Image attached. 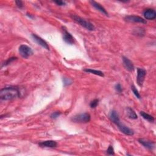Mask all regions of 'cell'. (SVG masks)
Masks as SVG:
<instances>
[{"label": "cell", "mask_w": 156, "mask_h": 156, "mask_svg": "<svg viewBox=\"0 0 156 156\" xmlns=\"http://www.w3.org/2000/svg\"><path fill=\"white\" fill-rule=\"evenodd\" d=\"M84 71L85 72L90 73H92V74H93V75L101 76V77H104V75L103 72H102L101 71H99V70H96L90 69H84Z\"/></svg>", "instance_id": "17"}, {"label": "cell", "mask_w": 156, "mask_h": 156, "mask_svg": "<svg viewBox=\"0 0 156 156\" xmlns=\"http://www.w3.org/2000/svg\"><path fill=\"white\" fill-rule=\"evenodd\" d=\"M118 129L120 130L121 132H122L123 133H124L125 135L127 136H133L134 134V132L131 129H130L129 127H128L127 126H126V125H124V124H123L121 121H119L117 124H116Z\"/></svg>", "instance_id": "7"}, {"label": "cell", "mask_w": 156, "mask_h": 156, "mask_svg": "<svg viewBox=\"0 0 156 156\" xmlns=\"http://www.w3.org/2000/svg\"><path fill=\"white\" fill-rule=\"evenodd\" d=\"M131 90H132V92L133 93V94L135 95V96H136L137 98H139V99H140V98H141V96H140V95L139 91L137 90V89L136 88V87H135L134 85H132L131 86Z\"/></svg>", "instance_id": "19"}, {"label": "cell", "mask_w": 156, "mask_h": 156, "mask_svg": "<svg viewBox=\"0 0 156 156\" xmlns=\"http://www.w3.org/2000/svg\"><path fill=\"white\" fill-rule=\"evenodd\" d=\"M109 118L111 120V121L113 122L115 124H117L119 121H120L119 115L117 112L114 110L111 111V112L109 114Z\"/></svg>", "instance_id": "15"}, {"label": "cell", "mask_w": 156, "mask_h": 156, "mask_svg": "<svg viewBox=\"0 0 156 156\" xmlns=\"http://www.w3.org/2000/svg\"><path fill=\"white\" fill-rule=\"evenodd\" d=\"M17 57H11V58H9L3 65H2V67H3V66H6V65H9V63H12L13 61H14V60H17Z\"/></svg>", "instance_id": "20"}, {"label": "cell", "mask_w": 156, "mask_h": 156, "mask_svg": "<svg viewBox=\"0 0 156 156\" xmlns=\"http://www.w3.org/2000/svg\"><path fill=\"white\" fill-rule=\"evenodd\" d=\"M138 141L145 148H147L149 150H152L154 148L155 143H154V142H153L152 141L146 140V139H139Z\"/></svg>", "instance_id": "12"}, {"label": "cell", "mask_w": 156, "mask_h": 156, "mask_svg": "<svg viewBox=\"0 0 156 156\" xmlns=\"http://www.w3.org/2000/svg\"><path fill=\"white\" fill-rule=\"evenodd\" d=\"M38 145L43 148H55L57 146V143L54 140H47L39 143Z\"/></svg>", "instance_id": "13"}, {"label": "cell", "mask_w": 156, "mask_h": 156, "mask_svg": "<svg viewBox=\"0 0 156 156\" xmlns=\"http://www.w3.org/2000/svg\"><path fill=\"white\" fill-rule=\"evenodd\" d=\"M71 18L75 22H76L77 23H78L81 26L84 27V28H85L86 29H87L88 31H94L95 29V26L92 23H91L90 21H87L85 19H84L76 15H72Z\"/></svg>", "instance_id": "2"}, {"label": "cell", "mask_w": 156, "mask_h": 156, "mask_svg": "<svg viewBox=\"0 0 156 156\" xmlns=\"http://www.w3.org/2000/svg\"><path fill=\"white\" fill-rule=\"evenodd\" d=\"M115 90L118 93H121L122 91H123V88H122V87L121 85L120 84H117L115 85Z\"/></svg>", "instance_id": "25"}, {"label": "cell", "mask_w": 156, "mask_h": 156, "mask_svg": "<svg viewBox=\"0 0 156 156\" xmlns=\"http://www.w3.org/2000/svg\"><path fill=\"white\" fill-rule=\"evenodd\" d=\"M63 84H64L65 86L69 85H71L72 84V81L70 79H69V78H64L63 79Z\"/></svg>", "instance_id": "24"}, {"label": "cell", "mask_w": 156, "mask_h": 156, "mask_svg": "<svg viewBox=\"0 0 156 156\" xmlns=\"http://www.w3.org/2000/svg\"><path fill=\"white\" fill-rule=\"evenodd\" d=\"M106 152L107 154L109 155H114V149L112 146L110 145L107 149V150L106 151Z\"/></svg>", "instance_id": "23"}, {"label": "cell", "mask_w": 156, "mask_h": 156, "mask_svg": "<svg viewBox=\"0 0 156 156\" xmlns=\"http://www.w3.org/2000/svg\"><path fill=\"white\" fill-rule=\"evenodd\" d=\"M18 51L21 56L25 59L28 58L29 56L33 54L32 49L26 45V44H21V45H20L18 49Z\"/></svg>", "instance_id": "4"}, {"label": "cell", "mask_w": 156, "mask_h": 156, "mask_svg": "<svg viewBox=\"0 0 156 156\" xmlns=\"http://www.w3.org/2000/svg\"><path fill=\"white\" fill-rule=\"evenodd\" d=\"M143 16L146 20H152L156 17V12L153 9H146L143 12Z\"/></svg>", "instance_id": "10"}, {"label": "cell", "mask_w": 156, "mask_h": 156, "mask_svg": "<svg viewBox=\"0 0 156 156\" xmlns=\"http://www.w3.org/2000/svg\"><path fill=\"white\" fill-rule=\"evenodd\" d=\"M32 37L34 39V40L38 44H39V45H40L41 47H42L44 49H46L47 50H50V48H49L48 43L45 41H44L42 38H41L40 37L38 36L37 35H36L35 34H32Z\"/></svg>", "instance_id": "9"}, {"label": "cell", "mask_w": 156, "mask_h": 156, "mask_svg": "<svg viewBox=\"0 0 156 156\" xmlns=\"http://www.w3.org/2000/svg\"><path fill=\"white\" fill-rule=\"evenodd\" d=\"M126 113L127 117L132 120H136L138 118V116L135 112V111L130 107H127L126 109Z\"/></svg>", "instance_id": "16"}, {"label": "cell", "mask_w": 156, "mask_h": 156, "mask_svg": "<svg viewBox=\"0 0 156 156\" xmlns=\"http://www.w3.org/2000/svg\"><path fill=\"white\" fill-rule=\"evenodd\" d=\"M98 103H99V99H95L93 100L92 101H91V102L90 103V106L91 108L95 109L97 107V106L98 105Z\"/></svg>", "instance_id": "21"}, {"label": "cell", "mask_w": 156, "mask_h": 156, "mask_svg": "<svg viewBox=\"0 0 156 156\" xmlns=\"http://www.w3.org/2000/svg\"><path fill=\"white\" fill-rule=\"evenodd\" d=\"M91 120L90 115L88 113L79 114L75 115L72 118V121L74 123H88Z\"/></svg>", "instance_id": "3"}, {"label": "cell", "mask_w": 156, "mask_h": 156, "mask_svg": "<svg viewBox=\"0 0 156 156\" xmlns=\"http://www.w3.org/2000/svg\"><path fill=\"white\" fill-rule=\"evenodd\" d=\"M20 88L17 86L7 87L0 90V99L2 100H12L20 97Z\"/></svg>", "instance_id": "1"}, {"label": "cell", "mask_w": 156, "mask_h": 156, "mask_svg": "<svg viewBox=\"0 0 156 156\" xmlns=\"http://www.w3.org/2000/svg\"><path fill=\"white\" fill-rule=\"evenodd\" d=\"M90 3H91L92 6L93 7H94L96 10H98V11H99L100 12L102 13L103 14H104L106 16H109V14L107 12V11L105 9V8L104 7H102L99 3L95 2V1H90Z\"/></svg>", "instance_id": "14"}, {"label": "cell", "mask_w": 156, "mask_h": 156, "mask_svg": "<svg viewBox=\"0 0 156 156\" xmlns=\"http://www.w3.org/2000/svg\"><path fill=\"white\" fill-rule=\"evenodd\" d=\"M62 33H63V40L65 43L69 44H73L75 43V38L72 35L66 31L65 27H62Z\"/></svg>", "instance_id": "5"}, {"label": "cell", "mask_w": 156, "mask_h": 156, "mask_svg": "<svg viewBox=\"0 0 156 156\" xmlns=\"http://www.w3.org/2000/svg\"><path fill=\"white\" fill-rule=\"evenodd\" d=\"M146 75V71L143 69H137V82L140 87H142L143 82L145 81V78Z\"/></svg>", "instance_id": "8"}, {"label": "cell", "mask_w": 156, "mask_h": 156, "mask_svg": "<svg viewBox=\"0 0 156 156\" xmlns=\"http://www.w3.org/2000/svg\"><path fill=\"white\" fill-rule=\"evenodd\" d=\"M54 3L58 5V6H65L66 5V3L65 2H63V1H55Z\"/></svg>", "instance_id": "27"}, {"label": "cell", "mask_w": 156, "mask_h": 156, "mask_svg": "<svg viewBox=\"0 0 156 156\" xmlns=\"http://www.w3.org/2000/svg\"><path fill=\"white\" fill-rule=\"evenodd\" d=\"M15 4L19 9H21L23 8V2H22L21 1H20V0L19 1H15Z\"/></svg>", "instance_id": "26"}, {"label": "cell", "mask_w": 156, "mask_h": 156, "mask_svg": "<svg viewBox=\"0 0 156 156\" xmlns=\"http://www.w3.org/2000/svg\"><path fill=\"white\" fill-rule=\"evenodd\" d=\"M123 65L124 66V68L128 70L129 72H133L134 70V65H133V63L130 60H129L128 58L123 56Z\"/></svg>", "instance_id": "11"}, {"label": "cell", "mask_w": 156, "mask_h": 156, "mask_svg": "<svg viewBox=\"0 0 156 156\" xmlns=\"http://www.w3.org/2000/svg\"><path fill=\"white\" fill-rule=\"evenodd\" d=\"M60 114H61L60 112H59V111H56V112H54L51 114L50 117H51V118L55 120V119L57 118L60 115Z\"/></svg>", "instance_id": "22"}, {"label": "cell", "mask_w": 156, "mask_h": 156, "mask_svg": "<svg viewBox=\"0 0 156 156\" xmlns=\"http://www.w3.org/2000/svg\"><path fill=\"white\" fill-rule=\"evenodd\" d=\"M140 115L145 120H147L148 121H149L150 123H153L154 121V118L152 116H151V115H149L148 114H146V112H143V111H141Z\"/></svg>", "instance_id": "18"}, {"label": "cell", "mask_w": 156, "mask_h": 156, "mask_svg": "<svg viewBox=\"0 0 156 156\" xmlns=\"http://www.w3.org/2000/svg\"><path fill=\"white\" fill-rule=\"evenodd\" d=\"M124 20L127 22H133V23H140L146 24L147 21L144 18L136 15H127L124 18Z\"/></svg>", "instance_id": "6"}]
</instances>
